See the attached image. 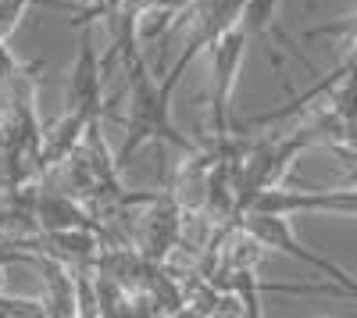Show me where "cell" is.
I'll return each mask as SVG.
<instances>
[{
	"label": "cell",
	"mask_w": 357,
	"mask_h": 318,
	"mask_svg": "<svg viewBox=\"0 0 357 318\" xmlns=\"http://www.w3.org/2000/svg\"><path fill=\"white\" fill-rule=\"evenodd\" d=\"M82 132H86V119L79 111H65L47 132H43V143H40V179L47 176L50 168L65 165L82 143Z\"/></svg>",
	"instance_id": "52a82bcc"
},
{
	"label": "cell",
	"mask_w": 357,
	"mask_h": 318,
	"mask_svg": "<svg viewBox=\"0 0 357 318\" xmlns=\"http://www.w3.org/2000/svg\"><path fill=\"white\" fill-rule=\"evenodd\" d=\"M0 315H18V318H33V315H47L43 301H15L0 294Z\"/></svg>",
	"instance_id": "30bf717a"
},
{
	"label": "cell",
	"mask_w": 357,
	"mask_h": 318,
	"mask_svg": "<svg viewBox=\"0 0 357 318\" xmlns=\"http://www.w3.org/2000/svg\"><path fill=\"white\" fill-rule=\"evenodd\" d=\"M240 225L247 229V233H250V236H254L264 250H279V254H286V257H296V262H304L307 268H314V272H321V275H329L336 286H343L347 301H357V279H354L350 272H343L336 262H329V257H321V254L307 250L301 240H296V236L289 233V222H286V215L243 211V215H240Z\"/></svg>",
	"instance_id": "3957f363"
},
{
	"label": "cell",
	"mask_w": 357,
	"mask_h": 318,
	"mask_svg": "<svg viewBox=\"0 0 357 318\" xmlns=\"http://www.w3.org/2000/svg\"><path fill=\"white\" fill-rule=\"evenodd\" d=\"M193 57H197V47H183V54H178V61L168 68L165 82H154V75L146 72V61H143V54L136 57L132 65H126V75H129V90H132V104H129V119H126V139H122V151H118L114 165L118 172H122L136 151H143L146 143H165V147H175V151H197L200 143H193L190 136H183L175 126H172V90L178 86V79H183V72L193 65Z\"/></svg>",
	"instance_id": "6da1fadb"
},
{
	"label": "cell",
	"mask_w": 357,
	"mask_h": 318,
	"mask_svg": "<svg viewBox=\"0 0 357 318\" xmlns=\"http://www.w3.org/2000/svg\"><path fill=\"white\" fill-rule=\"evenodd\" d=\"M243 211H268V215H296V211H336V215H357V186L343 190H279L268 186L243 200Z\"/></svg>",
	"instance_id": "277c9868"
},
{
	"label": "cell",
	"mask_w": 357,
	"mask_h": 318,
	"mask_svg": "<svg viewBox=\"0 0 357 318\" xmlns=\"http://www.w3.org/2000/svg\"><path fill=\"white\" fill-rule=\"evenodd\" d=\"M279 4H282V0H247L243 11H240V29H243L250 40H272L275 47H286L311 75H321V72L307 61V54L279 29V18H275V15H279ZM275 54H279V50H275Z\"/></svg>",
	"instance_id": "8992f818"
},
{
	"label": "cell",
	"mask_w": 357,
	"mask_h": 318,
	"mask_svg": "<svg viewBox=\"0 0 357 318\" xmlns=\"http://www.w3.org/2000/svg\"><path fill=\"white\" fill-rule=\"evenodd\" d=\"M247 43H250V36L240 25H232L207 47V54H211V90H207V104H211V139L215 143H225L232 136L229 100L236 90V79H240V68H243Z\"/></svg>",
	"instance_id": "7a4b0ae2"
},
{
	"label": "cell",
	"mask_w": 357,
	"mask_h": 318,
	"mask_svg": "<svg viewBox=\"0 0 357 318\" xmlns=\"http://www.w3.org/2000/svg\"><path fill=\"white\" fill-rule=\"evenodd\" d=\"M36 222H40V233H54V229L89 225V211L72 193L43 190V193H36Z\"/></svg>",
	"instance_id": "ba28073f"
},
{
	"label": "cell",
	"mask_w": 357,
	"mask_h": 318,
	"mask_svg": "<svg viewBox=\"0 0 357 318\" xmlns=\"http://www.w3.org/2000/svg\"><path fill=\"white\" fill-rule=\"evenodd\" d=\"M36 0H0V40H8L15 29L22 25L25 11L33 8Z\"/></svg>",
	"instance_id": "9c48e42d"
},
{
	"label": "cell",
	"mask_w": 357,
	"mask_h": 318,
	"mask_svg": "<svg viewBox=\"0 0 357 318\" xmlns=\"http://www.w3.org/2000/svg\"><path fill=\"white\" fill-rule=\"evenodd\" d=\"M104 65L97 50L89 47V40H79V57H75V68L68 75V111H79L82 119H104Z\"/></svg>",
	"instance_id": "5b68a950"
}]
</instances>
